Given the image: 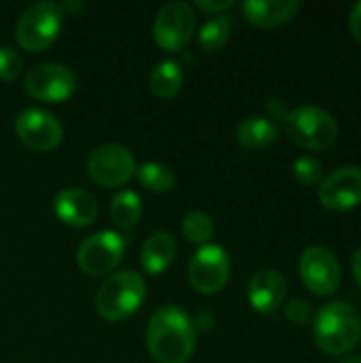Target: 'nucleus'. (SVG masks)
I'll use <instances>...</instances> for the list:
<instances>
[{
  "label": "nucleus",
  "mask_w": 361,
  "mask_h": 363,
  "mask_svg": "<svg viewBox=\"0 0 361 363\" xmlns=\"http://www.w3.org/2000/svg\"><path fill=\"white\" fill-rule=\"evenodd\" d=\"M196 325L179 306L157 308L147 328V349L157 363H185L194 355Z\"/></svg>",
  "instance_id": "nucleus-1"
},
{
  "label": "nucleus",
  "mask_w": 361,
  "mask_h": 363,
  "mask_svg": "<svg viewBox=\"0 0 361 363\" xmlns=\"http://www.w3.org/2000/svg\"><path fill=\"white\" fill-rule=\"evenodd\" d=\"M313 334L323 353L347 355L361 340L360 313L347 302H330L317 313Z\"/></svg>",
  "instance_id": "nucleus-2"
},
{
  "label": "nucleus",
  "mask_w": 361,
  "mask_h": 363,
  "mask_svg": "<svg viewBox=\"0 0 361 363\" xmlns=\"http://www.w3.org/2000/svg\"><path fill=\"white\" fill-rule=\"evenodd\" d=\"M147 296L145 279L134 270H123L111 274L96 296V308L102 319L115 323L130 317Z\"/></svg>",
  "instance_id": "nucleus-3"
},
{
  "label": "nucleus",
  "mask_w": 361,
  "mask_h": 363,
  "mask_svg": "<svg viewBox=\"0 0 361 363\" xmlns=\"http://www.w3.org/2000/svg\"><path fill=\"white\" fill-rule=\"evenodd\" d=\"M285 132L291 143L306 151H326L338 138V121L319 106H298L289 111Z\"/></svg>",
  "instance_id": "nucleus-4"
},
{
  "label": "nucleus",
  "mask_w": 361,
  "mask_h": 363,
  "mask_svg": "<svg viewBox=\"0 0 361 363\" xmlns=\"http://www.w3.org/2000/svg\"><path fill=\"white\" fill-rule=\"evenodd\" d=\"M64 13L57 2H34L23 9L15 26V38L26 51H43L62 30Z\"/></svg>",
  "instance_id": "nucleus-5"
},
{
  "label": "nucleus",
  "mask_w": 361,
  "mask_h": 363,
  "mask_svg": "<svg viewBox=\"0 0 361 363\" xmlns=\"http://www.w3.org/2000/svg\"><path fill=\"white\" fill-rule=\"evenodd\" d=\"M298 268H300V279H302L304 287L313 296L328 298L338 291L343 272H340L338 257L334 255L332 249L321 247V245L309 247L302 253Z\"/></svg>",
  "instance_id": "nucleus-6"
},
{
  "label": "nucleus",
  "mask_w": 361,
  "mask_h": 363,
  "mask_svg": "<svg viewBox=\"0 0 361 363\" xmlns=\"http://www.w3.org/2000/svg\"><path fill=\"white\" fill-rule=\"evenodd\" d=\"M196 13L189 2H168L160 9L153 21V40L164 51H181L191 40Z\"/></svg>",
  "instance_id": "nucleus-7"
},
{
  "label": "nucleus",
  "mask_w": 361,
  "mask_h": 363,
  "mask_svg": "<svg viewBox=\"0 0 361 363\" xmlns=\"http://www.w3.org/2000/svg\"><path fill=\"white\" fill-rule=\"evenodd\" d=\"M126 251V240L117 232L102 230L85 238L77 251V264L85 274L100 277L117 268Z\"/></svg>",
  "instance_id": "nucleus-8"
},
{
  "label": "nucleus",
  "mask_w": 361,
  "mask_h": 363,
  "mask_svg": "<svg viewBox=\"0 0 361 363\" xmlns=\"http://www.w3.org/2000/svg\"><path fill=\"white\" fill-rule=\"evenodd\" d=\"M26 91L43 102H62L77 89V74L57 62L38 64L28 70L23 79Z\"/></svg>",
  "instance_id": "nucleus-9"
},
{
  "label": "nucleus",
  "mask_w": 361,
  "mask_h": 363,
  "mask_svg": "<svg viewBox=\"0 0 361 363\" xmlns=\"http://www.w3.org/2000/svg\"><path fill=\"white\" fill-rule=\"evenodd\" d=\"M89 177L104 187H119L132 179L136 172L134 155L121 145H100L87 157Z\"/></svg>",
  "instance_id": "nucleus-10"
},
{
  "label": "nucleus",
  "mask_w": 361,
  "mask_h": 363,
  "mask_svg": "<svg viewBox=\"0 0 361 363\" xmlns=\"http://www.w3.org/2000/svg\"><path fill=\"white\" fill-rule=\"evenodd\" d=\"M189 283L204 296L219 294L230 279V259L219 245H204L189 262Z\"/></svg>",
  "instance_id": "nucleus-11"
},
{
  "label": "nucleus",
  "mask_w": 361,
  "mask_h": 363,
  "mask_svg": "<svg viewBox=\"0 0 361 363\" xmlns=\"http://www.w3.org/2000/svg\"><path fill=\"white\" fill-rule=\"evenodd\" d=\"M319 202L334 213L353 211L361 204V168L343 166L319 183Z\"/></svg>",
  "instance_id": "nucleus-12"
},
{
  "label": "nucleus",
  "mask_w": 361,
  "mask_h": 363,
  "mask_svg": "<svg viewBox=\"0 0 361 363\" xmlns=\"http://www.w3.org/2000/svg\"><path fill=\"white\" fill-rule=\"evenodd\" d=\"M19 140L34 151H51L62 140V125L57 117L43 108H26L15 119Z\"/></svg>",
  "instance_id": "nucleus-13"
},
{
  "label": "nucleus",
  "mask_w": 361,
  "mask_h": 363,
  "mask_svg": "<svg viewBox=\"0 0 361 363\" xmlns=\"http://www.w3.org/2000/svg\"><path fill=\"white\" fill-rule=\"evenodd\" d=\"M287 296V281L285 277L274 270V268H264L257 270L247 287V298L249 304L262 313V315H270L274 313L279 306H283Z\"/></svg>",
  "instance_id": "nucleus-14"
},
{
  "label": "nucleus",
  "mask_w": 361,
  "mask_h": 363,
  "mask_svg": "<svg viewBox=\"0 0 361 363\" xmlns=\"http://www.w3.org/2000/svg\"><path fill=\"white\" fill-rule=\"evenodd\" d=\"M53 211L57 219L72 228H85L96 221L98 217V202L96 198L79 187L62 189L53 200Z\"/></svg>",
  "instance_id": "nucleus-15"
},
{
  "label": "nucleus",
  "mask_w": 361,
  "mask_h": 363,
  "mask_svg": "<svg viewBox=\"0 0 361 363\" xmlns=\"http://www.w3.org/2000/svg\"><path fill=\"white\" fill-rule=\"evenodd\" d=\"M300 11L298 0H247L243 2L245 17L260 28H277L287 23Z\"/></svg>",
  "instance_id": "nucleus-16"
},
{
  "label": "nucleus",
  "mask_w": 361,
  "mask_h": 363,
  "mask_svg": "<svg viewBox=\"0 0 361 363\" xmlns=\"http://www.w3.org/2000/svg\"><path fill=\"white\" fill-rule=\"evenodd\" d=\"M177 240L168 232H153L140 251V264L149 274H162L174 259Z\"/></svg>",
  "instance_id": "nucleus-17"
},
{
  "label": "nucleus",
  "mask_w": 361,
  "mask_h": 363,
  "mask_svg": "<svg viewBox=\"0 0 361 363\" xmlns=\"http://www.w3.org/2000/svg\"><path fill=\"white\" fill-rule=\"evenodd\" d=\"M277 136H279L277 123L260 115L243 119L236 128V140L247 149H266L277 140Z\"/></svg>",
  "instance_id": "nucleus-18"
},
{
  "label": "nucleus",
  "mask_w": 361,
  "mask_h": 363,
  "mask_svg": "<svg viewBox=\"0 0 361 363\" xmlns=\"http://www.w3.org/2000/svg\"><path fill=\"white\" fill-rule=\"evenodd\" d=\"M149 85L151 91L157 98H172L174 94H179L181 85H183V70L179 62L172 60H164L160 62L149 77Z\"/></svg>",
  "instance_id": "nucleus-19"
},
{
  "label": "nucleus",
  "mask_w": 361,
  "mask_h": 363,
  "mask_svg": "<svg viewBox=\"0 0 361 363\" xmlns=\"http://www.w3.org/2000/svg\"><path fill=\"white\" fill-rule=\"evenodd\" d=\"M143 215V200L136 191L132 189H123L113 198L111 204V217L113 221L121 228V230H130L138 223Z\"/></svg>",
  "instance_id": "nucleus-20"
},
{
  "label": "nucleus",
  "mask_w": 361,
  "mask_h": 363,
  "mask_svg": "<svg viewBox=\"0 0 361 363\" xmlns=\"http://www.w3.org/2000/svg\"><path fill=\"white\" fill-rule=\"evenodd\" d=\"M230 32H232V23L226 15H219V17H213L209 19L202 28H200V34H198V43L204 51L209 53H215L219 51L228 38H230Z\"/></svg>",
  "instance_id": "nucleus-21"
},
{
  "label": "nucleus",
  "mask_w": 361,
  "mask_h": 363,
  "mask_svg": "<svg viewBox=\"0 0 361 363\" xmlns=\"http://www.w3.org/2000/svg\"><path fill=\"white\" fill-rule=\"evenodd\" d=\"M136 177H138V183L143 187H147L151 191H160V194L172 189L174 187V181H177L174 179V172L168 166L160 164V162H147V164H143L136 170Z\"/></svg>",
  "instance_id": "nucleus-22"
},
{
  "label": "nucleus",
  "mask_w": 361,
  "mask_h": 363,
  "mask_svg": "<svg viewBox=\"0 0 361 363\" xmlns=\"http://www.w3.org/2000/svg\"><path fill=\"white\" fill-rule=\"evenodd\" d=\"M215 234V223L213 219L202 213V211H191L183 217V236L189 240V242H196V245H202L206 242L211 236Z\"/></svg>",
  "instance_id": "nucleus-23"
},
{
  "label": "nucleus",
  "mask_w": 361,
  "mask_h": 363,
  "mask_svg": "<svg viewBox=\"0 0 361 363\" xmlns=\"http://www.w3.org/2000/svg\"><path fill=\"white\" fill-rule=\"evenodd\" d=\"M294 177L302 185H319L323 181V166L313 155H302L294 162Z\"/></svg>",
  "instance_id": "nucleus-24"
},
{
  "label": "nucleus",
  "mask_w": 361,
  "mask_h": 363,
  "mask_svg": "<svg viewBox=\"0 0 361 363\" xmlns=\"http://www.w3.org/2000/svg\"><path fill=\"white\" fill-rule=\"evenodd\" d=\"M21 55L9 45H0V81H13L21 72Z\"/></svg>",
  "instance_id": "nucleus-25"
},
{
  "label": "nucleus",
  "mask_w": 361,
  "mask_h": 363,
  "mask_svg": "<svg viewBox=\"0 0 361 363\" xmlns=\"http://www.w3.org/2000/svg\"><path fill=\"white\" fill-rule=\"evenodd\" d=\"M285 315L296 325H306L313 319V308L306 300H291L285 306Z\"/></svg>",
  "instance_id": "nucleus-26"
},
{
  "label": "nucleus",
  "mask_w": 361,
  "mask_h": 363,
  "mask_svg": "<svg viewBox=\"0 0 361 363\" xmlns=\"http://www.w3.org/2000/svg\"><path fill=\"white\" fill-rule=\"evenodd\" d=\"M266 111H268V115H270V121L272 119H287V115H289V111H287V104L283 102V100H279V98H270L268 102H266Z\"/></svg>",
  "instance_id": "nucleus-27"
},
{
  "label": "nucleus",
  "mask_w": 361,
  "mask_h": 363,
  "mask_svg": "<svg viewBox=\"0 0 361 363\" xmlns=\"http://www.w3.org/2000/svg\"><path fill=\"white\" fill-rule=\"evenodd\" d=\"M349 30L353 38L361 45V2L353 4V9L349 11Z\"/></svg>",
  "instance_id": "nucleus-28"
},
{
  "label": "nucleus",
  "mask_w": 361,
  "mask_h": 363,
  "mask_svg": "<svg viewBox=\"0 0 361 363\" xmlns=\"http://www.w3.org/2000/svg\"><path fill=\"white\" fill-rule=\"evenodd\" d=\"M196 4L206 13H223L234 6V0H198Z\"/></svg>",
  "instance_id": "nucleus-29"
},
{
  "label": "nucleus",
  "mask_w": 361,
  "mask_h": 363,
  "mask_svg": "<svg viewBox=\"0 0 361 363\" xmlns=\"http://www.w3.org/2000/svg\"><path fill=\"white\" fill-rule=\"evenodd\" d=\"M194 323H198V328H202V330H209V328H213L215 319H213V315H209V313H200L198 319H196Z\"/></svg>",
  "instance_id": "nucleus-30"
},
{
  "label": "nucleus",
  "mask_w": 361,
  "mask_h": 363,
  "mask_svg": "<svg viewBox=\"0 0 361 363\" xmlns=\"http://www.w3.org/2000/svg\"><path fill=\"white\" fill-rule=\"evenodd\" d=\"M353 277H355L357 285L361 287V249H357L355 255H353Z\"/></svg>",
  "instance_id": "nucleus-31"
},
{
  "label": "nucleus",
  "mask_w": 361,
  "mask_h": 363,
  "mask_svg": "<svg viewBox=\"0 0 361 363\" xmlns=\"http://www.w3.org/2000/svg\"><path fill=\"white\" fill-rule=\"evenodd\" d=\"M83 6V2H62L60 4V9H62V13H74V11H79Z\"/></svg>",
  "instance_id": "nucleus-32"
},
{
  "label": "nucleus",
  "mask_w": 361,
  "mask_h": 363,
  "mask_svg": "<svg viewBox=\"0 0 361 363\" xmlns=\"http://www.w3.org/2000/svg\"><path fill=\"white\" fill-rule=\"evenodd\" d=\"M340 363H361V355H351V357H345Z\"/></svg>",
  "instance_id": "nucleus-33"
}]
</instances>
